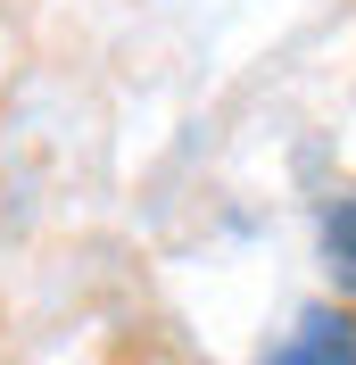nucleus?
<instances>
[{
    "label": "nucleus",
    "instance_id": "nucleus-1",
    "mask_svg": "<svg viewBox=\"0 0 356 365\" xmlns=\"http://www.w3.org/2000/svg\"><path fill=\"white\" fill-rule=\"evenodd\" d=\"M266 365H356V324L323 307V316H307V324H298V332H290V341L273 349Z\"/></svg>",
    "mask_w": 356,
    "mask_h": 365
},
{
    "label": "nucleus",
    "instance_id": "nucleus-2",
    "mask_svg": "<svg viewBox=\"0 0 356 365\" xmlns=\"http://www.w3.org/2000/svg\"><path fill=\"white\" fill-rule=\"evenodd\" d=\"M323 250H332V274H340V291L356 299V191L332 207V216H323Z\"/></svg>",
    "mask_w": 356,
    "mask_h": 365
}]
</instances>
